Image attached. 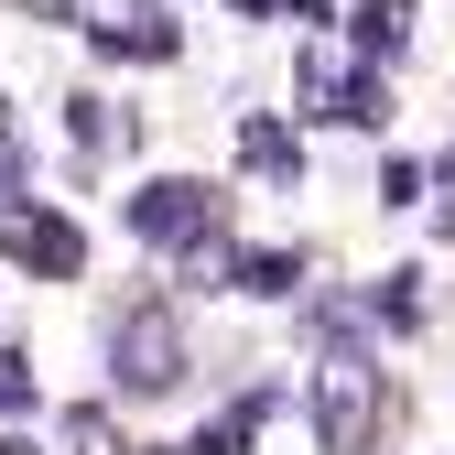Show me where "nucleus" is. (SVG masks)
<instances>
[{"mask_svg":"<svg viewBox=\"0 0 455 455\" xmlns=\"http://www.w3.org/2000/svg\"><path fill=\"white\" fill-rule=\"evenodd\" d=\"M239 163H250L260 185H293V174H304V141L282 131L271 108H250V120H239Z\"/></svg>","mask_w":455,"mask_h":455,"instance_id":"7","label":"nucleus"},{"mask_svg":"<svg viewBox=\"0 0 455 455\" xmlns=\"http://www.w3.org/2000/svg\"><path fill=\"white\" fill-rule=\"evenodd\" d=\"M66 455H131V444H120V423L87 402V412H66Z\"/></svg>","mask_w":455,"mask_h":455,"instance_id":"12","label":"nucleus"},{"mask_svg":"<svg viewBox=\"0 0 455 455\" xmlns=\"http://www.w3.org/2000/svg\"><path fill=\"white\" fill-rule=\"evenodd\" d=\"M304 98L325 108V120H347V131H379V120H390V87H379V66H369V54L347 66L336 44H315V54H304Z\"/></svg>","mask_w":455,"mask_h":455,"instance_id":"3","label":"nucleus"},{"mask_svg":"<svg viewBox=\"0 0 455 455\" xmlns=\"http://www.w3.org/2000/svg\"><path fill=\"white\" fill-rule=\"evenodd\" d=\"M0 455H33V444H22V434H0Z\"/></svg>","mask_w":455,"mask_h":455,"instance_id":"16","label":"nucleus"},{"mask_svg":"<svg viewBox=\"0 0 455 455\" xmlns=\"http://www.w3.org/2000/svg\"><path fill=\"white\" fill-rule=\"evenodd\" d=\"M347 44L369 54V66H390V54L412 44V0H358V12H347Z\"/></svg>","mask_w":455,"mask_h":455,"instance_id":"8","label":"nucleus"},{"mask_svg":"<svg viewBox=\"0 0 455 455\" xmlns=\"http://www.w3.org/2000/svg\"><path fill=\"white\" fill-rule=\"evenodd\" d=\"M12 206H22V152L0 141V217H12Z\"/></svg>","mask_w":455,"mask_h":455,"instance_id":"14","label":"nucleus"},{"mask_svg":"<svg viewBox=\"0 0 455 455\" xmlns=\"http://www.w3.org/2000/svg\"><path fill=\"white\" fill-rule=\"evenodd\" d=\"M0 250H12L22 271H44V282H76V271H87V239H76L66 217H33V206L0 217Z\"/></svg>","mask_w":455,"mask_h":455,"instance_id":"4","label":"nucleus"},{"mask_svg":"<svg viewBox=\"0 0 455 455\" xmlns=\"http://www.w3.org/2000/svg\"><path fill=\"white\" fill-rule=\"evenodd\" d=\"M369 434H379V358L358 347V336H336V347L315 358V444L358 455Z\"/></svg>","mask_w":455,"mask_h":455,"instance_id":"1","label":"nucleus"},{"mask_svg":"<svg viewBox=\"0 0 455 455\" xmlns=\"http://www.w3.org/2000/svg\"><path fill=\"white\" fill-rule=\"evenodd\" d=\"M12 412H33V358L0 347V423H12Z\"/></svg>","mask_w":455,"mask_h":455,"instance_id":"13","label":"nucleus"},{"mask_svg":"<svg viewBox=\"0 0 455 455\" xmlns=\"http://www.w3.org/2000/svg\"><path fill=\"white\" fill-rule=\"evenodd\" d=\"M206 217H217V196H206L196 174H152V185L131 196V228H141V239H163V250H174V239H196Z\"/></svg>","mask_w":455,"mask_h":455,"instance_id":"5","label":"nucleus"},{"mask_svg":"<svg viewBox=\"0 0 455 455\" xmlns=\"http://www.w3.org/2000/svg\"><path fill=\"white\" fill-rule=\"evenodd\" d=\"M260 412H271V402H239V412H217V423H206V434H196L185 455H239V444L260 434Z\"/></svg>","mask_w":455,"mask_h":455,"instance_id":"11","label":"nucleus"},{"mask_svg":"<svg viewBox=\"0 0 455 455\" xmlns=\"http://www.w3.org/2000/svg\"><path fill=\"white\" fill-rule=\"evenodd\" d=\"M98 54H131V66H174V54H185V33H174V12L131 0L120 22H98Z\"/></svg>","mask_w":455,"mask_h":455,"instance_id":"6","label":"nucleus"},{"mask_svg":"<svg viewBox=\"0 0 455 455\" xmlns=\"http://www.w3.org/2000/svg\"><path fill=\"white\" fill-rule=\"evenodd\" d=\"M33 12H44V22H66V12H87V0H33Z\"/></svg>","mask_w":455,"mask_h":455,"instance_id":"15","label":"nucleus"},{"mask_svg":"<svg viewBox=\"0 0 455 455\" xmlns=\"http://www.w3.org/2000/svg\"><path fill=\"white\" fill-rule=\"evenodd\" d=\"M304 282V260H282V250H239V282H228V293H260V304H282Z\"/></svg>","mask_w":455,"mask_h":455,"instance_id":"10","label":"nucleus"},{"mask_svg":"<svg viewBox=\"0 0 455 455\" xmlns=\"http://www.w3.org/2000/svg\"><path fill=\"white\" fill-rule=\"evenodd\" d=\"M174 260H185V282H239V239H228L217 217L196 228V239H174Z\"/></svg>","mask_w":455,"mask_h":455,"instance_id":"9","label":"nucleus"},{"mask_svg":"<svg viewBox=\"0 0 455 455\" xmlns=\"http://www.w3.org/2000/svg\"><path fill=\"white\" fill-rule=\"evenodd\" d=\"M239 12H271V0H239Z\"/></svg>","mask_w":455,"mask_h":455,"instance_id":"17","label":"nucleus"},{"mask_svg":"<svg viewBox=\"0 0 455 455\" xmlns=\"http://www.w3.org/2000/svg\"><path fill=\"white\" fill-rule=\"evenodd\" d=\"M108 369H120L131 402H163V390H185V325L163 304H131L120 325H108Z\"/></svg>","mask_w":455,"mask_h":455,"instance_id":"2","label":"nucleus"}]
</instances>
